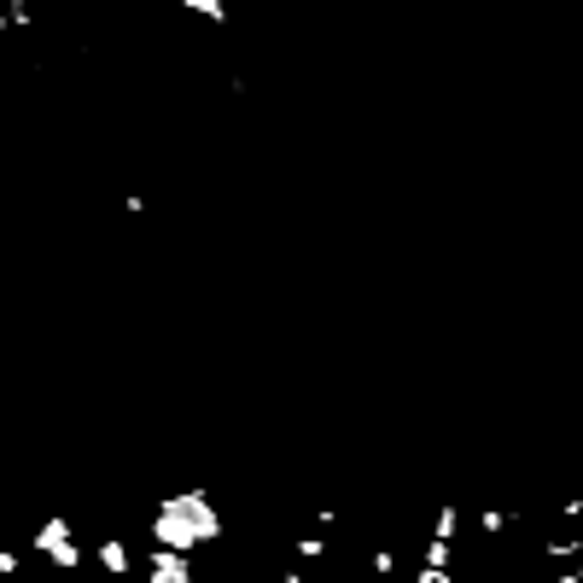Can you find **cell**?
Returning a JSON list of instances; mask_svg holds the SVG:
<instances>
[{"mask_svg":"<svg viewBox=\"0 0 583 583\" xmlns=\"http://www.w3.org/2000/svg\"><path fill=\"white\" fill-rule=\"evenodd\" d=\"M146 583H193V566L181 549H158L146 560Z\"/></svg>","mask_w":583,"mask_h":583,"instance_id":"obj_3","label":"cell"},{"mask_svg":"<svg viewBox=\"0 0 583 583\" xmlns=\"http://www.w3.org/2000/svg\"><path fill=\"white\" fill-rule=\"evenodd\" d=\"M216 531H222V519H216V508H210L199 490H181V496H170L158 514H152V543L158 549H199V543H216Z\"/></svg>","mask_w":583,"mask_h":583,"instance_id":"obj_1","label":"cell"},{"mask_svg":"<svg viewBox=\"0 0 583 583\" xmlns=\"http://www.w3.org/2000/svg\"><path fill=\"white\" fill-rule=\"evenodd\" d=\"M30 549L41 554V560H53L59 572H76V566H82V549H76V537H70V519L65 514L41 519V531L30 537Z\"/></svg>","mask_w":583,"mask_h":583,"instance_id":"obj_2","label":"cell"},{"mask_svg":"<svg viewBox=\"0 0 583 583\" xmlns=\"http://www.w3.org/2000/svg\"><path fill=\"white\" fill-rule=\"evenodd\" d=\"M0 578H18V554L12 549H0Z\"/></svg>","mask_w":583,"mask_h":583,"instance_id":"obj_5","label":"cell"},{"mask_svg":"<svg viewBox=\"0 0 583 583\" xmlns=\"http://www.w3.org/2000/svg\"><path fill=\"white\" fill-rule=\"evenodd\" d=\"M100 566L111 578H129V549H123V537H105L100 543Z\"/></svg>","mask_w":583,"mask_h":583,"instance_id":"obj_4","label":"cell"}]
</instances>
